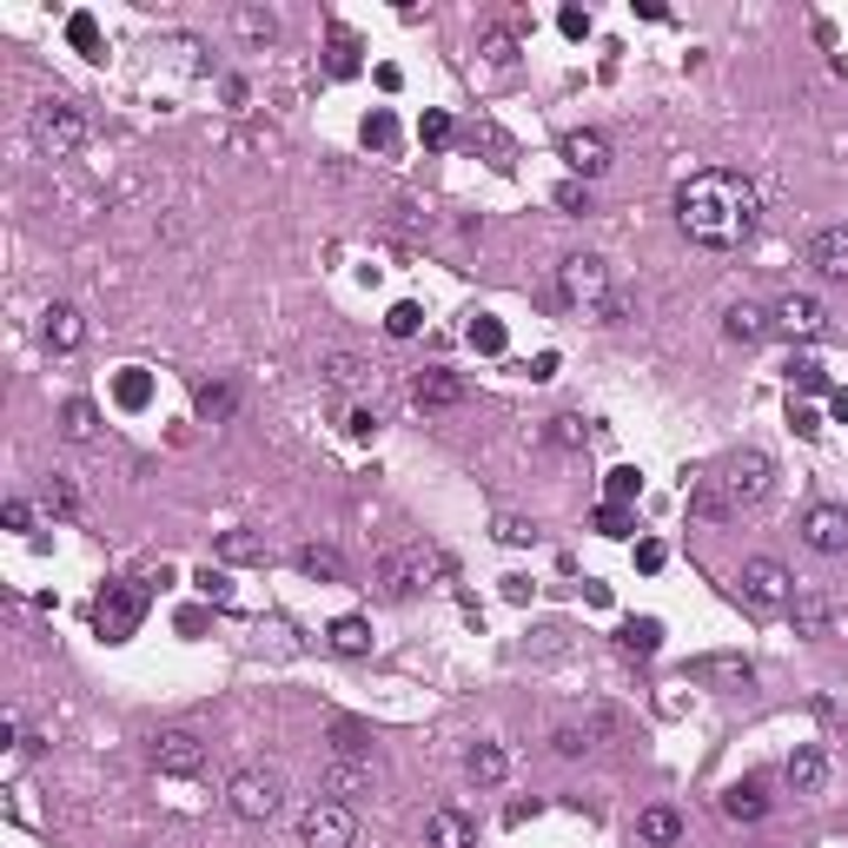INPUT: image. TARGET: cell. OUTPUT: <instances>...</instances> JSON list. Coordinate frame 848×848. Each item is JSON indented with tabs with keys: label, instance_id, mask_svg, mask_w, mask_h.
<instances>
[{
	"label": "cell",
	"instance_id": "cell-42",
	"mask_svg": "<svg viewBox=\"0 0 848 848\" xmlns=\"http://www.w3.org/2000/svg\"><path fill=\"white\" fill-rule=\"evenodd\" d=\"M219 557H226V564H266V544L252 537V531H226V537H219Z\"/></svg>",
	"mask_w": 848,
	"mask_h": 848
},
{
	"label": "cell",
	"instance_id": "cell-15",
	"mask_svg": "<svg viewBox=\"0 0 848 848\" xmlns=\"http://www.w3.org/2000/svg\"><path fill=\"white\" fill-rule=\"evenodd\" d=\"M783 783H789L796 796H822V789H828V749H815V742L789 749V762H783Z\"/></svg>",
	"mask_w": 848,
	"mask_h": 848
},
{
	"label": "cell",
	"instance_id": "cell-53",
	"mask_svg": "<svg viewBox=\"0 0 848 848\" xmlns=\"http://www.w3.org/2000/svg\"><path fill=\"white\" fill-rule=\"evenodd\" d=\"M557 27H564L570 40H590V27H597V21H590L583 8H564V14H557Z\"/></svg>",
	"mask_w": 848,
	"mask_h": 848
},
{
	"label": "cell",
	"instance_id": "cell-12",
	"mask_svg": "<svg viewBox=\"0 0 848 848\" xmlns=\"http://www.w3.org/2000/svg\"><path fill=\"white\" fill-rule=\"evenodd\" d=\"M318 789H325L331 802H346V809H352L359 796H372V789H378V770H372V762H359V755H331Z\"/></svg>",
	"mask_w": 848,
	"mask_h": 848
},
{
	"label": "cell",
	"instance_id": "cell-29",
	"mask_svg": "<svg viewBox=\"0 0 848 848\" xmlns=\"http://www.w3.org/2000/svg\"><path fill=\"white\" fill-rule=\"evenodd\" d=\"M690 518H703V524L736 518V504L723 497V484H716V477H696V484H690Z\"/></svg>",
	"mask_w": 848,
	"mask_h": 848
},
{
	"label": "cell",
	"instance_id": "cell-16",
	"mask_svg": "<svg viewBox=\"0 0 848 848\" xmlns=\"http://www.w3.org/2000/svg\"><path fill=\"white\" fill-rule=\"evenodd\" d=\"M776 331H789V338H802V346H809V338L828 331V312H822L809 292H789V299L776 305Z\"/></svg>",
	"mask_w": 848,
	"mask_h": 848
},
{
	"label": "cell",
	"instance_id": "cell-34",
	"mask_svg": "<svg viewBox=\"0 0 848 848\" xmlns=\"http://www.w3.org/2000/svg\"><path fill=\"white\" fill-rule=\"evenodd\" d=\"M325 637H331L338 656H365V650H372V623H365V617H338Z\"/></svg>",
	"mask_w": 848,
	"mask_h": 848
},
{
	"label": "cell",
	"instance_id": "cell-24",
	"mask_svg": "<svg viewBox=\"0 0 848 848\" xmlns=\"http://www.w3.org/2000/svg\"><path fill=\"white\" fill-rule=\"evenodd\" d=\"M723 331L736 338V346H762V338L776 331V312H762V305H729V318H723Z\"/></svg>",
	"mask_w": 848,
	"mask_h": 848
},
{
	"label": "cell",
	"instance_id": "cell-48",
	"mask_svg": "<svg viewBox=\"0 0 848 848\" xmlns=\"http://www.w3.org/2000/svg\"><path fill=\"white\" fill-rule=\"evenodd\" d=\"M590 524H597L604 537H630V504H597V518H590Z\"/></svg>",
	"mask_w": 848,
	"mask_h": 848
},
{
	"label": "cell",
	"instance_id": "cell-14",
	"mask_svg": "<svg viewBox=\"0 0 848 848\" xmlns=\"http://www.w3.org/2000/svg\"><path fill=\"white\" fill-rule=\"evenodd\" d=\"M411 404H417V411H458V404H464V378L445 372V365H424V372L411 378Z\"/></svg>",
	"mask_w": 848,
	"mask_h": 848
},
{
	"label": "cell",
	"instance_id": "cell-2",
	"mask_svg": "<svg viewBox=\"0 0 848 848\" xmlns=\"http://www.w3.org/2000/svg\"><path fill=\"white\" fill-rule=\"evenodd\" d=\"M87 133H94L87 107H80V100H66V94H47V100H34V113H27V140H34L47 159L80 153V146H87Z\"/></svg>",
	"mask_w": 848,
	"mask_h": 848
},
{
	"label": "cell",
	"instance_id": "cell-20",
	"mask_svg": "<svg viewBox=\"0 0 848 848\" xmlns=\"http://www.w3.org/2000/svg\"><path fill=\"white\" fill-rule=\"evenodd\" d=\"M723 815H729V822H762V815H770V776L729 783V789H723Z\"/></svg>",
	"mask_w": 848,
	"mask_h": 848
},
{
	"label": "cell",
	"instance_id": "cell-28",
	"mask_svg": "<svg viewBox=\"0 0 848 848\" xmlns=\"http://www.w3.org/2000/svg\"><path fill=\"white\" fill-rule=\"evenodd\" d=\"M637 841H650V848H669V841H683V815H676V809H643L637 815Z\"/></svg>",
	"mask_w": 848,
	"mask_h": 848
},
{
	"label": "cell",
	"instance_id": "cell-38",
	"mask_svg": "<svg viewBox=\"0 0 848 848\" xmlns=\"http://www.w3.org/2000/svg\"><path fill=\"white\" fill-rule=\"evenodd\" d=\"M359 140H365L372 153H398V120H391L385 107H372V113H365V126H359Z\"/></svg>",
	"mask_w": 848,
	"mask_h": 848
},
{
	"label": "cell",
	"instance_id": "cell-58",
	"mask_svg": "<svg viewBox=\"0 0 848 848\" xmlns=\"http://www.w3.org/2000/svg\"><path fill=\"white\" fill-rule=\"evenodd\" d=\"M789 424H796V432H802V438H822V417H815L809 404H796V411H789Z\"/></svg>",
	"mask_w": 848,
	"mask_h": 848
},
{
	"label": "cell",
	"instance_id": "cell-26",
	"mask_svg": "<svg viewBox=\"0 0 848 848\" xmlns=\"http://www.w3.org/2000/svg\"><path fill=\"white\" fill-rule=\"evenodd\" d=\"M359 53H365V47H359L352 27H331V40H325V73H331V80H352V73L365 66Z\"/></svg>",
	"mask_w": 848,
	"mask_h": 848
},
{
	"label": "cell",
	"instance_id": "cell-54",
	"mask_svg": "<svg viewBox=\"0 0 848 848\" xmlns=\"http://www.w3.org/2000/svg\"><path fill=\"white\" fill-rule=\"evenodd\" d=\"M663 564H669V550H663L656 537H643V544H637V570L650 577V570H663Z\"/></svg>",
	"mask_w": 848,
	"mask_h": 848
},
{
	"label": "cell",
	"instance_id": "cell-60",
	"mask_svg": "<svg viewBox=\"0 0 848 848\" xmlns=\"http://www.w3.org/2000/svg\"><path fill=\"white\" fill-rule=\"evenodd\" d=\"M828 411H835V417L848 424V385H835V391H828Z\"/></svg>",
	"mask_w": 848,
	"mask_h": 848
},
{
	"label": "cell",
	"instance_id": "cell-31",
	"mask_svg": "<svg viewBox=\"0 0 848 848\" xmlns=\"http://www.w3.org/2000/svg\"><path fill=\"white\" fill-rule=\"evenodd\" d=\"M318 372H325V385H338V391H359V385L372 378V365H365V359H352V352H325V365H318Z\"/></svg>",
	"mask_w": 848,
	"mask_h": 848
},
{
	"label": "cell",
	"instance_id": "cell-33",
	"mask_svg": "<svg viewBox=\"0 0 848 848\" xmlns=\"http://www.w3.org/2000/svg\"><path fill=\"white\" fill-rule=\"evenodd\" d=\"M617 643H623L630 656H656V650H663V623H656V617H623Z\"/></svg>",
	"mask_w": 848,
	"mask_h": 848
},
{
	"label": "cell",
	"instance_id": "cell-55",
	"mask_svg": "<svg viewBox=\"0 0 848 848\" xmlns=\"http://www.w3.org/2000/svg\"><path fill=\"white\" fill-rule=\"evenodd\" d=\"M346 432H352V438H378V411H365V404H352V417H346Z\"/></svg>",
	"mask_w": 848,
	"mask_h": 848
},
{
	"label": "cell",
	"instance_id": "cell-17",
	"mask_svg": "<svg viewBox=\"0 0 848 848\" xmlns=\"http://www.w3.org/2000/svg\"><path fill=\"white\" fill-rule=\"evenodd\" d=\"M809 266H815L822 279L848 286V226H822V232L809 239Z\"/></svg>",
	"mask_w": 848,
	"mask_h": 848
},
{
	"label": "cell",
	"instance_id": "cell-27",
	"mask_svg": "<svg viewBox=\"0 0 848 848\" xmlns=\"http://www.w3.org/2000/svg\"><path fill=\"white\" fill-rule=\"evenodd\" d=\"M60 438H73V445H94V438H100L94 398H66V404H60Z\"/></svg>",
	"mask_w": 848,
	"mask_h": 848
},
{
	"label": "cell",
	"instance_id": "cell-4",
	"mask_svg": "<svg viewBox=\"0 0 848 848\" xmlns=\"http://www.w3.org/2000/svg\"><path fill=\"white\" fill-rule=\"evenodd\" d=\"M424 570H445V577H451V557H445V550H385V557L372 564V583H378V597L404 604V597H417V590H424Z\"/></svg>",
	"mask_w": 848,
	"mask_h": 848
},
{
	"label": "cell",
	"instance_id": "cell-30",
	"mask_svg": "<svg viewBox=\"0 0 848 848\" xmlns=\"http://www.w3.org/2000/svg\"><path fill=\"white\" fill-rule=\"evenodd\" d=\"M292 564H299L305 577H318V583H338V577H346V557H338L331 544H299Z\"/></svg>",
	"mask_w": 848,
	"mask_h": 848
},
{
	"label": "cell",
	"instance_id": "cell-51",
	"mask_svg": "<svg viewBox=\"0 0 848 848\" xmlns=\"http://www.w3.org/2000/svg\"><path fill=\"white\" fill-rule=\"evenodd\" d=\"M557 206H564V213H590V186H583V180H564V186H557Z\"/></svg>",
	"mask_w": 848,
	"mask_h": 848
},
{
	"label": "cell",
	"instance_id": "cell-21",
	"mask_svg": "<svg viewBox=\"0 0 848 848\" xmlns=\"http://www.w3.org/2000/svg\"><path fill=\"white\" fill-rule=\"evenodd\" d=\"M40 338H47V352H80V338H87V318H80L73 305H47L40 312Z\"/></svg>",
	"mask_w": 848,
	"mask_h": 848
},
{
	"label": "cell",
	"instance_id": "cell-22",
	"mask_svg": "<svg viewBox=\"0 0 848 848\" xmlns=\"http://www.w3.org/2000/svg\"><path fill=\"white\" fill-rule=\"evenodd\" d=\"M464 146H471V153H484V159L497 166V173H511V166H518V146H511V133H504V126H490V120H477V126L464 133Z\"/></svg>",
	"mask_w": 848,
	"mask_h": 848
},
{
	"label": "cell",
	"instance_id": "cell-35",
	"mask_svg": "<svg viewBox=\"0 0 848 848\" xmlns=\"http://www.w3.org/2000/svg\"><path fill=\"white\" fill-rule=\"evenodd\" d=\"M331 755H359V762H372V729L352 723V716H338V723H331Z\"/></svg>",
	"mask_w": 848,
	"mask_h": 848
},
{
	"label": "cell",
	"instance_id": "cell-46",
	"mask_svg": "<svg viewBox=\"0 0 848 848\" xmlns=\"http://www.w3.org/2000/svg\"><path fill=\"white\" fill-rule=\"evenodd\" d=\"M40 497H47V511H53V518H73V511H80V490H73L60 471L47 477V490H40Z\"/></svg>",
	"mask_w": 848,
	"mask_h": 848
},
{
	"label": "cell",
	"instance_id": "cell-18",
	"mask_svg": "<svg viewBox=\"0 0 848 848\" xmlns=\"http://www.w3.org/2000/svg\"><path fill=\"white\" fill-rule=\"evenodd\" d=\"M424 848H477V822L464 809H432L424 815Z\"/></svg>",
	"mask_w": 848,
	"mask_h": 848
},
{
	"label": "cell",
	"instance_id": "cell-5",
	"mask_svg": "<svg viewBox=\"0 0 848 848\" xmlns=\"http://www.w3.org/2000/svg\"><path fill=\"white\" fill-rule=\"evenodd\" d=\"M557 292H564V305H577V312H597V318H604V305L617 299L610 266L597 259V252H577V259H564V266H557Z\"/></svg>",
	"mask_w": 848,
	"mask_h": 848
},
{
	"label": "cell",
	"instance_id": "cell-52",
	"mask_svg": "<svg viewBox=\"0 0 848 848\" xmlns=\"http://www.w3.org/2000/svg\"><path fill=\"white\" fill-rule=\"evenodd\" d=\"M537 537V524H524V518H497V544H531Z\"/></svg>",
	"mask_w": 848,
	"mask_h": 848
},
{
	"label": "cell",
	"instance_id": "cell-49",
	"mask_svg": "<svg viewBox=\"0 0 848 848\" xmlns=\"http://www.w3.org/2000/svg\"><path fill=\"white\" fill-rule=\"evenodd\" d=\"M789 385H802V391H828V372H822L815 359H789Z\"/></svg>",
	"mask_w": 848,
	"mask_h": 848
},
{
	"label": "cell",
	"instance_id": "cell-47",
	"mask_svg": "<svg viewBox=\"0 0 848 848\" xmlns=\"http://www.w3.org/2000/svg\"><path fill=\"white\" fill-rule=\"evenodd\" d=\"M417 325H424V312H417L411 299H398V305L385 312V331H391V338H417Z\"/></svg>",
	"mask_w": 848,
	"mask_h": 848
},
{
	"label": "cell",
	"instance_id": "cell-36",
	"mask_svg": "<svg viewBox=\"0 0 848 848\" xmlns=\"http://www.w3.org/2000/svg\"><path fill=\"white\" fill-rule=\"evenodd\" d=\"M193 411H199V424H226V417L239 411V398H232V385H199V391H193Z\"/></svg>",
	"mask_w": 848,
	"mask_h": 848
},
{
	"label": "cell",
	"instance_id": "cell-6",
	"mask_svg": "<svg viewBox=\"0 0 848 848\" xmlns=\"http://www.w3.org/2000/svg\"><path fill=\"white\" fill-rule=\"evenodd\" d=\"M736 597H742L749 610H762V617H776V610L796 604V577H789L776 557H749L742 577H736Z\"/></svg>",
	"mask_w": 848,
	"mask_h": 848
},
{
	"label": "cell",
	"instance_id": "cell-44",
	"mask_svg": "<svg viewBox=\"0 0 848 848\" xmlns=\"http://www.w3.org/2000/svg\"><path fill=\"white\" fill-rule=\"evenodd\" d=\"M417 140H424V146H432V153H445V146L458 140V126H451V113H438V107H432V113H424V120H417Z\"/></svg>",
	"mask_w": 848,
	"mask_h": 848
},
{
	"label": "cell",
	"instance_id": "cell-10",
	"mask_svg": "<svg viewBox=\"0 0 848 848\" xmlns=\"http://www.w3.org/2000/svg\"><path fill=\"white\" fill-rule=\"evenodd\" d=\"M153 770H159V776H173V783L199 776V770H206V742H199L193 729H166V736L153 742Z\"/></svg>",
	"mask_w": 848,
	"mask_h": 848
},
{
	"label": "cell",
	"instance_id": "cell-56",
	"mask_svg": "<svg viewBox=\"0 0 848 848\" xmlns=\"http://www.w3.org/2000/svg\"><path fill=\"white\" fill-rule=\"evenodd\" d=\"M193 583L206 590V597H213V604H226V597H232V583H226V570H199Z\"/></svg>",
	"mask_w": 848,
	"mask_h": 848
},
{
	"label": "cell",
	"instance_id": "cell-13",
	"mask_svg": "<svg viewBox=\"0 0 848 848\" xmlns=\"http://www.w3.org/2000/svg\"><path fill=\"white\" fill-rule=\"evenodd\" d=\"M802 544L822 550V557L848 550V511H841V504H809V511H802Z\"/></svg>",
	"mask_w": 848,
	"mask_h": 848
},
{
	"label": "cell",
	"instance_id": "cell-32",
	"mask_svg": "<svg viewBox=\"0 0 848 848\" xmlns=\"http://www.w3.org/2000/svg\"><path fill=\"white\" fill-rule=\"evenodd\" d=\"M113 404H120V411H146V404H153V372L126 365V372L113 378Z\"/></svg>",
	"mask_w": 848,
	"mask_h": 848
},
{
	"label": "cell",
	"instance_id": "cell-7",
	"mask_svg": "<svg viewBox=\"0 0 848 848\" xmlns=\"http://www.w3.org/2000/svg\"><path fill=\"white\" fill-rule=\"evenodd\" d=\"M716 484H723V497L736 504V511H749V504H762L776 490V464H770V451H729Z\"/></svg>",
	"mask_w": 848,
	"mask_h": 848
},
{
	"label": "cell",
	"instance_id": "cell-25",
	"mask_svg": "<svg viewBox=\"0 0 848 848\" xmlns=\"http://www.w3.org/2000/svg\"><path fill=\"white\" fill-rule=\"evenodd\" d=\"M504 770H511V762H504V749H497V742H471V749H464V776H471L477 789H497V783H504Z\"/></svg>",
	"mask_w": 848,
	"mask_h": 848
},
{
	"label": "cell",
	"instance_id": "cell-41",
	"mask_svg": "<svg viewBox=\"0 0 848 848\" xmlns=\"http://www.w3.org/2000/svg\"><path fill=\"white\" fill-rule=\"evenodd\" d=\"M232 27H239L245 40H279V14H272V8H239Z\"/></svg>",
	"mask_w": 848,
	"mask_h": 848
},
{
	"label": "cell",
	"instance_id": "cell-1",
	"mask_svg": "<svg viewBox=\"0 0 848 848\" xmlns=\"http://www.w3.org/2000/svg\"><path fill=\"white\" fill-rule=\"evenodd\" d=\"M755 219H762V199L729 166H703V173H690L683 193H676V226L710 252H736L755 232Z\"/></svg>",
	"mask_w": 848,
	"mask_h": 848
},
{
	"label": "cell",
	"instance_id": "cell-57",
	"mask_svg": "<svg viewBox=\"0 0 848 848\" xmlns=\"http://www.w3.org/2000/svg\"><path fill=\"white\" fill-rule=\"evenodd\" d=\"M550 749H557V755H583V749H590V736H583V729H557V736H550Z\"/></svg>",
	"mask_w": 848,
	"mask_h": 848
},
{
	"label": "cell",
	"instance_id": "cell-19",
	"mask_svg": "<svg viewBox=\"0 0 848 848\" xmlns=\"http://www.w3.org/2000/svg\"><path fill=\"white\" fill-rule=\"evenodd\" d=\"M683 676H690V683H723V690H749V683H755V663H749V656H696V663H690Z\"/></svg>",
	"mask_w": 848,
	"mask_h": 848
},
{
	"label": "cell",
	"instance_id": "cell-59",
	"mask_svg": "<svg viewBox=\"0 0 848 848\" xmlns=\"http://www.w3.org/2000/svg\"><path fill=\"white\" fill-rule=\"evenodd\" d=\"M531 378H537V385L557 378V352H537V359H531Z\"/></svg>",
	"mask_w": 848,
	"mask_h": 848
},
{
	"label": "cell",
	"instance_id": "cell-3",
	"mask_svg": "<svg viewBox=\"0 0 848 848\" xmlns=\"http://www.w3.org/2000/svg\"><path fill=\"white\" fill-rule=\"evenodd\" d=\"M146 604H153V583L146 577H120V583H107L94 597V630L107 643H126L140 630V617H146Z\"/></svg>",
	"mask_w": 848,
	"mask_h": 848
},
{
	"label": "cell",
	"instance_id": "cell-8",
	"mask_svg": "<svg viewBox=\"0 0 848 848\" xmlns=\"http://www.w3.org/2000/svg\"><path fill=\"white\" fill-rule=\"evenodd\" d=\"M352 841H359V815L346 802L318 796L299 809V848H352Z\"/></svg>",
	"mask_w": 848,
	"mask_h": 848
},
{
	"label": "cell",
	"instance_id": "cell-37",
	"mask_svg": "<svg viewBox=\"0 0 848 848\" xmlns=\"http://www.w3.org/2000/svg\"><path fill=\"white\" fill-rule=\"evenodd\" d=\"M66 40L87 53V60H107V40H100V21H94V14H66Z\"/></svg>",
	"mask_w": 848,
	"mask_h": 848
},
{
	"label": "cell",
	"instance_id": "cell-45",
	"mask_svg": "<svg viewBox=\"0 0 848 848\" xmlns=\"http://www.w3.org/2000/svg\"><path fill=\"white\" fill-rule=\"evenodd\" d=\"M557 451H583L590 445V432H583V417H550V432H544Z\"/></svg>",
	"mask_w": 848,
	"mask_h": 848
},
{
	"label": "cell",
	"instance_id": "cell-40",
	"mask_svg": "<svg viewBox=\"0 0 848 848\" xmlns=\"http://www.w3.org/2000/svg\"><path fill=\"white\" fill-rule=\"evenodd\" d=\"M477 53H484L490 66H511V60H518V27H484Z\"/></svg>",
	"mask_w": 848,
	"mask_h": 848
},
{
	"label": "cell",
	"instance_id": "cell-23",
	"mask_svg": "<svg viewBox=\"0 0 848 848\" xmlns=\"http://www.w3.org/2000/svg\"><path fill=\"white\" fill-rule=\"evenodd\" d=\"M789 617H796V637H828V617H835V604H828V590H796V604H789Z\"/></svg>",
	"mask_w": 848,
	"mask_h": 848
},
{
	"label": "cell",
	"instance_id": "cell-43",
	"mask_svg": "<svg viewBox=\"0 0 848 848\" xmlns=\"http://www.w3.org/2000/svg\"><path fill=\"white\" fill-rule=\"evenodd\" d=\"M471 352H484V359H497V352H504V318H490V312H477V318H471Z\"/></svg>",
	"mask_w": 848,
	"mask_h": 848
},
{
	"label": "cell",
	"instance_id": "cell-9",
	"mask_svg": "<svg viewBox=\"0 0 848 848\" xmlns=\"http://www.w3.org/2000/svg\"><path fill=\"white\" fill-rule=\"evenodd\" d=\"M279 802H286V783H279L272 770H239V776L226 783V809H232L239 822H272Z\"/></svg>",
	"mask_w": 848,
	"mask_h": 848
},
{
	"label": "cell",
	"instance_id": "cell-50",
	"mask_svg": "<svg viewBox=\"0 0 848 848\" xmlns=\"http://www.w3.org/2000/svg\"><path fill=\"white\" fill-rule=\"evenodd\" d=\"M0 524H8V531H34V504H27V497H8V504H0Z\"/></svg>",
	"mask_w": 848,
	"mask_h": 848
},
{
	"label": "cell",
	"instance_id": "cell-39",
	"mask_svg": "<svg viewBox=\"0 0 848 848\" xmlns=\"http://www.w3.org/2000/svg\"><path fill=\"white\" fill-rule=\"evenodd\" d=\"M637 497H643V471H637V464L604 471V504H637Z\"/></svg>",
	"mask_w": 848,
	"mask_h": 848
},
{
	"label": "cell",
	"instance_id": "cell-11",
	"mask_svg": "<svg viewBox=\"0 0 848 848\" xmlns=\"http://www.w3.org/2000/svg\"><path fill=\"white\" fill-rule=\"evenodd\" d=\"M557 153H564V166H570V173H577L583 186L610 173V140H604L597 126H577V133H564V146H557Z\"/></svg>",
	"mask_w": 848,
	"mask_h": 848
}]
</instances>
